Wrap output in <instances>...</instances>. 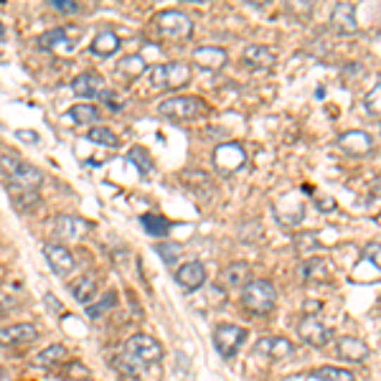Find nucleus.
Segmentation results:
<instances>
[{"mask_svg": "<svg viewBox=\"0 0 381 381\" xmlns=\"http://www.w3.org/2000/svg\"><path fill=\"white\" fill-rule=\"evenodd\" d=\"M191 79V66L183 64V61H170V64H158L150 66L145 71V85L153 92L161 89H181L188 85Z\"/></svg>", "mask_w": 381, "mask_h": 381, "instance_id": "f257e3e1", "label": "nucleus"}, {"mask_svg": "<svg viewBox=\"0 0 381 381\" xmlns=\"http://www.w3.org/2000/svg\"><path fill=\"white\" fill-rule=\"evenodd\" d=\"M158 112H161L165 120H173V123H188V120H199L208 112L206 102L194 94H178V97H168L158 104Z\"/></svg>", "mask_w": 381, "mask_h": 381, "instance_id": "f03ea898", "label": "nucleus"}, {"mask_svg": "<svg viewBox=\"0 0 381 381\" xmlns=\"http://www.w3.org/2000/svg\"><path fill=\"white\" fill-rule=\"evenodd\" d=\"M0 170L8 175V181L13 188H20V191H36L44 181V175H41L39 168H33L28 163H20L11 156H3L0 158Z\"/></svg>", "mask_w": 381, "mask_h": 381, "instance_id": "7ed1b4c3", "label": "nucleus"}, {"mask_svg": "<svg viewBox=\"0 0 381 381\" xmlns=\"http://www.w3.org/2000/svg\"><path fill=\"white\" fill-rule=\"evenodd\" d=\"M277 303V292L272 287V282L267 280H252V282L246 285L244 290H242V305H244L249 313H270Z\"/></svg>", "mask_w": 381, "mask_h": 381, "instance_id": "20e7f679", "label": "nucleus"}, {"mask_svg": "<svg viewBox=\"0 0 381 381\" xmlns=\"http://www.w3.org/2000/svg\"><path fill=\"white\" fill-rule=\"evenodd\" d=\"M125 354L130 358H135L137 363H156L161 361L163 356V346L156 341V338L145 336V333H135V336H130L127 343H125Z\"/></svg>", "mask_w": 381, "mask_h": 381, "instance_id": "39448f33", "label": "nucleus"}, {"mask_svg": "<svg viewBox=\"0 0 381 381\" xmlns=\"http://www.w3.org/2000/svg\"><path fill=\"white\" fill-rule=\"evenodd\" d=\"M213 165L216 170L224 175H234L239 173L246 165V153L239 142H224L219 148L213 150Z\"/></svg>", "mask_w": 381, "mask_h": 381, "instance_id": "423d86ee", "label": "nucleus"}, {"mask_svg": "<svg viewBox=\"0 0 381 381\" xmlns=\"http://www.w3.org/2000/svg\"><path fill=\"white\" fill-rule=\"evenodd\" d=\"M158 23V31L165 36V39H188L191 36V31H194V23H191V18H188L183 11H163V13H158L156 18Z\"/></svg>", "mask_w": 381, "mask_h": 381, "instance_id": "0eeeda50", "label": "nucleus"}, {"mask_svg": "<svg viewBox=\"0 0 381 381\" xmlns=\"http://www.w3.org/2000/svg\"><path fill=\"white\" fill-rule=\"evenodd\" d=\"M244 341H246V330L234 323H221L213 330V343H216V349H219V354L224 358L237 356V351L244 346Z\"/></svg>", "mask_w": 381, "mask_h": 381, "instance_id": "6e6552de", "label": "nucleus"}, {"mask_svg": "<svg viewBox=\"0 0 381 381\" xmlns=\"http://www.w3.org/2000/svg\"><path fill=\"white\" fill-rule=\"evenodd\" d=\"M338 148L346 153V156H354V158H363V156H371L374 153V137L363 132V130H349V132H343L338 137Z\"/></svg>", "mask_w": 381, "mask_h": 381, "instance_id": "1a4fd4ad", "label": "nucleus"}, {"mask_svg": "<svg viewBox=\"0 0 381 381\" xmlns=\"http://www.w3.org/2000/svg\"><path fill=\"white\" fill-rule=\"evenodd\" d=\"M300 338L305 343L316 346V349H323V346H328L333 341V328L323 325L318 318H305L303 323H300Z\"/></svg>", "mask_w": 381, "mask_h": 381, "instance_id": "9d476101", "label": "nucleus"}, {"mask_svg": "<svg viewBox=\"0 0 381 381\" xmlns=\"http://www.w3.org/2000/svg\"><path fill=\"white\" fill-rule=\"evenodd\" d=\"M175 280H178V285H181L186 292H196L206 282V270H204L201 262L194 259V262H186V265H181L175 270Z\"/></svg>", "mask_w": 381, "mask_h": 381, "instance_id": "9b49d317", "label": "nucleus"}, {"mask_svg": "<svg viewBox=\"0 0 381 381\" xmlns=\"http://www.w3.org/2000/svg\"><path fill=\"white\" fill-rule=\"evenodd\" d=\"M330 23L341 36H351L358 31V20H356V6L354 3H338L330 13Z\"/></svg>", "mask_w": 381, "mask_h": 381, "instance_id": "f8f14e48", "label": "nucleus"}, {"mask_svg": "<svg viewBox=\"0 0 381 381\" xmlns=\"http://www.w3.org/2000/svg\"><path fill=\"white\" fill-rule=\"evenodd\" d=\"M74 94L82 99H92V97H99L104 92V79L99 77L97 71H85V74H79L74 79V85H71Z\"/></svg>", "mask_w": 381, "mask_h": 381, "instance_id": "ddd939ff", "label": "nucleus"}, {"mask_svg": "<svg viewBox=\"0 0 381 381\" xmlns=\"http://www.w3.org/2000/svg\"><path fill=\"white\" fill-rule=\"evenodd\" d=\"M36 338H39V330L31 323H15L0 328V346H20V343H31Z\"/></svg>", "mask_w": 381, "mask_h": 381, "instance_id": "4468645a", "label": "nucleus"}, {"mask_svg": "<svg viewBox=\"0 0 381 381\" xmlns=\"http://www.w3.org/2000/svg\"><path fill=\"white\" fill-rule=\"evenodd\" d=\"M44 254H46V259H49L51 270L56 272V275H61V277H66V275L74 270V257H71V252L66 249V246H61V244H46L44 246Z\"/></svg>", "mask_w": 381, "mask_h": 381, "instance_id": "2eb2a0df", "label": "nucleus"}, {"mask_svg": "<svg viewBox=\"0 0 381 381\" xmlns=\"http://www.w3.org/2000/svg\"><path fill=\"white\" fill-rule=\"evenodd\" d=\"M194 61L201 66V69L216 71V69H224L229 56H226V51L219 49V46H201V49L194 51Z\"/></svg>", "mask_w": 381, "mask_h": 381, "instance_id": "dca6fc26", "label": "nucleus"}, {"mask_svg": "<svg viewBox=\"0 0 381 381\" xmlns=\"http://www.w3.org/2000/svg\"><path fill=\"white\" fill-rule=\"evenodd\" d=\"M54 226H56V234L61 239H82L87 232H89V224L79 216H56L54 219Z\"/></svg>", "mask_w": 381, "mask_h": 381, "instance_id": "f3484780", "label": "nucleus"}, {"mask_svg": "<svg viewBox=\"0 0 381 381\" xmlns=\"http://www.w3.org/2000/svg\"><path fill=\"white\" fill-rule=\"evenodd\" d=\"M242 61H244L246 66H252V69H270V66L277 61V56H275V51H272V49H267V46L252 44V46H246V49H244V54H242Z\"/></svg>", "mask_w": 381, "mask_h": 381, "instance_id": "a211bd4d", "label": "nucleus"}, {"mask_svg": "<svg viewBox=\"0 0 381 381\" xmlns=\"http://www.w3.org/2000/svg\"><path fill=\"white\" fill-rule=\"evenodd\" d=\"M257 351L265 354L272 361H282V358H290L292 356V343L287 338H262L257 343Z\"/></svg>", "mask_w": 381, "mask_h": 381, "instance_id": "6ab92c4d", "label": "nucleus"}, {"mask_svg": "<svg viewBox=\"0 0 381 381\" xmlns=\"http://www.w3.org/2000/svg\"><path fill=\"white\" fill-rule=\"evenodd\" d=\"M338 356L341 358H346V361H363L368 356V346L361 341V338H354V336H346L338 341Z\"/></svg>", "mask_w": 381, "mask_h": 381, "instance_id": "aec40b11", "label": "nucleus"}, {"mask_svg": "<svg viewBox=\"0 0 381 381\" xmlns=\"http://www.w3.org/2000/svg\"><path fill=\"white\" fill-rule=\"evenodd\" d=\"M300 275H303L305 282H323L330 275V265L323 257H311L300 265Z\"/></svg>", "mask_w": 381, "mask_h": 381, "instance_id": "412c9836", "label": "nucleus"}, {"mask_svg": "<svg viewBox=\"0 0 381 381\" xmlns=\"http://www.w3.org/2000/svg\"><path fill=\"white\" fill-rule=\"evenodd\" d=\"M224 282L229 287H242L244 290L246 285L252 282V267L246 265V262H234L224 270Z\"/></svg>", "mask_w": 381, "mask_h": 381, "instance_id": "4be33fe9", "label": "nucleus"}, {"mask_svg": "<svg viewBox=\"0 0 381 381\" xmlns=\"http://www.w3.org/2000/svg\"><path fill=\"white\" fill-rule=\"evenodd\" d=\"M117 51H120V36H117L115 31H102L97 39H94V44H92V54H94V56L107 58Z\"/></svg>", "mask_w": 381, "mask_h": 381, "instance_id": "5701e85b", "label": "nucleus"}, {"mask_svg": "<svg viewBox=\"0 0 381 381\" xmlns=\"http://www.w3.org/2000/svg\"><path fill=\"white\" fill-rule=\"evenodd\" d=\"M97 287H99L97 277H94V275H85L82 280H77V282L71 285V295H74V300H77V303L87 305L92 297L97 295Z\"/></svg>", "mask_w": 381, "mask_h": 381, "instance_id": "b1692460", "label": "nucleus"}, {"mask_svg": "<svg viewBox=\"0 0 381 381\" xmlns=\"http://www.w3.org/2000/svg\"><path fill=\"white\" fill-rule=\"evenodd\" d=\"M61 361H66V346H61V343H54V346H49L36 356V366L41 368H54Z\"/></svg>", "mask_w": 381, "mask_h": 381, "instance_id": "393cba45", "label": "nucleus"}, {"mask_svg": "<svg viewBox=\"0 0 381 381\" xmlns=\"http://www.w3.org/2000/svg\"><path fill=\"white\" fill-rule=\"evenodd\" d=\"M142 229L150 234V237H165V234L170 232V224L165 216H161V213H145L140 219Z\"/></svg>", "mask_w": 381, "mask_h": 381, "instance_id": "a878e982", "label": "nucleus"}, {"mask_svg": "<svg viewBox=\"0 0 381 381\" xmlns=\"http://www.w3.org/2000/svg\"><path fill=\"white\" fill-rule=\"evenodd\" d=\"M117 71L127 79H137L148 71V66H145V58L142 56H125L123 61H120V66H117Z\"/></svg>", "mask_w": 381, "mask_h": 381, "instance_id": "bb28decb", "label": "nucleus"}, {"mask_svg": "<svg viewBox=\"0 0 381 381\" xmlns=\"http://www.w3.org/2000/svg\"><path fill=\"white\" fill-rule=\"evenodd\" d=\"M311 376L318 381H356V376L351 374L349 368H336V366H320Z\"/></svg>", "mask_w": 381, "mask_h": 381, "instance_id": "cd10ccee", "label": "nucleus"}, {"mask_svg": "<svg viewBox=\"0 0 381 381\" xmlns=\"http://www.w3.org/2000/svg\"><path fill=\"white\" fill-rule=\"evenodd\" d=\"M69 117L77 125H94L99 120V110L94 104H77L69 110Z\"/></svg>", "mask_w": 381, "mask_h": 381, "instance_id": "c85d7f7f", "label": "nucleus"}, {"mask_svg": "<svg viewBox=\"0 0 381 381\" xmlns=\"http://www.w3.org/2000/svg\"><path fill=\"white\" fill-rule=\"evenodd\" d=\"M39 44H41V49H66V51H69L71 46H74L69 39H66V31H61V28L44 33V36L39 39Z\"/></svg>", "mask_w": 381, "mask_h": 381, "instance_id": "c756f323", "label": "nucleus"}, {"mask_svg": "<svg viewBox=\"0 0 381 381\" xmlns=\"http://www.w3.org/2000/svg\"><path fill=\"white\" fill-rule=\"evenodd\" d=\"M92 142H97V145H104V148H120V137L112 132L110 127H92L87 132Z\"/></svg>", "mask_w": 381, "mask_h": 381, "instance_id": "7c9ffc66", "label": "nucleus"}, {"mask_svg": "<svg viewBox=\"0 0 381 381\" xmlns=\"http://www.w3.org/2000/svg\"><path fill=\"white\" fill-rule=\"evenodd\" d=\"M11 199H13L15 208H23V211H28V208L39 206V194L36 191H20V188H11Z\"/></svg>", "mask_w": 381, "mask_h": 381, "instance_id": "2f4dec72", "label": "nucleus"}, {"mask_svg": "<svg viewBox=\"0 0 381 381\" xmlns=\"http://www.w3.org/2000/svg\"><path fill=\"white\" fill-rule=\"evenodd\" d=\"M115 305H117V295H115V292H104V297L99 300V303H92L89 308H87V316L97 320V318H102L104 313H110Z\"/></svg>", "mask_w": 381, "mask_h": 381, "instance_id": "473e14b6", "label": "nucleus"}, {"mask_svg": "<svg viewBox=\"0 0 381 381\" xmlns=\"http://www.w3.org/2000/svg\"><path fill=\"white\" fill-rule=\"evenodd\" d=\"M363 110H366L371 117H381V82L366 92V97H363Z\"/></svg>", "mask_w": 381, "mask_h": 381, "instance_id": "72a5a7b5", "label": "nucleus"}, {"mask_svg": "<svg viewBox=\"0 0 381 381\" xmlns=\"http://www.w3.org/2000/svg\"><path fill=\"white\" fill-rule=\"evenodd\" d=\"M127 158L137 165V170H140L142 175H148L150 170H153V158L148 156V150H142V148H132L127 153Z\"/></svg>", "mask_w": 381, "mask_h": 381, "instance_id": "f704fd0d", "label": "nucleus"}, {"mask_svg": "<svg viewBox=\"0 0 381 381\" xmlns=\"http://www.w3.org/2000/svg\"><path fill=\"white\" fill-rule=\"evenodd\" d=\"M61 374H64V379H71V381H87V379H89V368H87L85 363L71 361L69 366L61 371Z\"/></svg>", "mask_w": 381, "mask_h": 381, "instance_id": "c9c22d12", "label": "nucleus"}, {"mask_svg": "<svg viewBox=\"0 0 381 381\" xmlns=\"http://www.w3.org/2000/svg\"><path fill=\"white\" fill-rule=\"evenodd\" d=\"M156 252L161 254L163 259H165V262H168V265H175V262H178V257H181V246L178 244H161V246H156Z\"/></svg>", "mask_w": 381, "mask_h": 381, "instance_id": "e433bc0d", "label": "nucleus"}, {"mask_svg": "<svg viewBox=\"0 0 381 381\" xmlns=\"http://www.w3.org/2000/svg\"><path fill=\"white\" fill-rule=\"evenodd\" d=\"M361 254H363V257H366V259H371V262H374L376 270L381 272V244H376V242H371V244L363 246Z\"/></svg>", "mask_w": 381, "mask_h": 381, "instance_id": "4c0bfd02", "label": "nucleus"}, {"mask_svg": "<svg viewBox=\"0 0 381 381\" xmlns=\"http://www.w3.org/2000/svg\"><path fill=\"white\" fill-rule=\"evenodd\" d=\"M99 99H102V102L107 104V107H110L112 112H120V110H123V107H125V102H120L115 92H110V89H104L102 94H99Z\"/></svg>", "mask_w": 381, "mask_h": 381, "instance_id": "58836bf2", "label": "nucleus"}, {"mask_svg": "<svg viewBox=\"0 0 381 381\" xmlns=\"http://www.w3.org/2000/svg\"><path fill=\"white\" fill-rule=\"evenodd\" d=\"M51 6L61 13H77L79 11V3H74V0H51Z\"/></svg>", "mask_w": 381, "mask_h": 381, "instance_id": "ea45409f", "label": "nucleus"}, {"mask_svg": "<svg viewBox=\"0 0 381 381\" xmlns=\"http://www.w3.org/2000/svg\"><path fill=\"white\" fill-rule=\"evenodd\" d=\"M13 308H15V297H11L8 292L0 290V316H8Z\"/></svg>", "mask_w": 381, "mask_h": 381, "instance_id": "a19ab883", "label": "nucleus"}, {"mask_svg": "<svg viewBox=\"0 0 381 381\" xmlns=\"http://www.w3.org/2000/svg\"><path fill=\"white\" fill-rule=\"evenodd\" d=\"M303 311L308 313V318H316L318 313L323 311V303H320V300H305V303H303Z\"/></svg>", "mask_w": 381, "mask_h": 381, "instance_id": "79ce46f5", "label": "nucleus"}, {"mask_svg": "<svg viewBox=\"0 0 381 381\" xmlns=\"http://www.w3.org/2000/svg\"><path fill=\"white\" fill-rule=\"evenodd\" d=\"M15 137H18V140H23V142H31V145H36V142H39V135H36V132H31V130H18V132H15Z\"/></svg>", "mask_w": 381, "mask_h": 381, "instance_id": "37998d69", "label": "nucleus"}, {"mask_svg": "<svg viewBox=\"0 0 381 381\" xmlns=\"http://www.w3.org/2000/svg\"><path fill=\"white\" fill-rule=\"evenodd\" d=\"M318 208H320V211H333V208H336V201L330 199V196L328 199H320L318 201Z\"/></svg>", "mask_w": 381, "mask_h": 381, "instance_id": "c03bdc74", "label": "nucleus"}, {"mask_svg": "<svg viewBox=\"0 0 381 381\" xmlns=\"http://www.w3.org/2000/svg\"><path fill=\"white\" fill-rule=\"evenodd\" d=\"M3 36H6V31H3V26H0V39H3Z\"/></svg>", "mask_w": 381, "mask_h": 381, "instance_id": "a18cd8bd", "label": "nucleus"}]
</instances>
